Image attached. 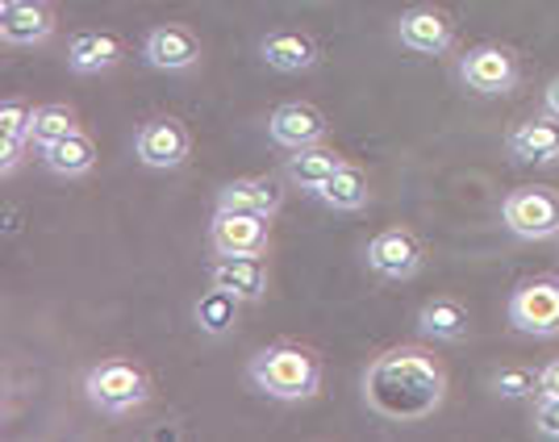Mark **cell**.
Returning a JSON list of instances; mask_svg holds the SVG:
<instances>
[{
  "label": "cell",
  "mask_w": 559,
  "mask_h": 442,
  "mask_svg": "<svg viewBox=\"0 0 559 442\" xmlns=\"http://www.w3.org/2000/svg\"><path fill=\"white\" fill-rule=\"evenodd\" d=\"M142 59H146V68L155 71H188L197 68V59H201V43L185 25H155L142 38Z\"/></svg>",
  "instance_id": "7c38bea8"
},
{
  "label": "cell",
  "mask_w": 559,
  "mask_h": 442,
  "mask_svg": "<svg viewBox=\"0 0 559 442\" xmlns=\"http://www.w3.org/2000/svg\"><path fill=\"white\" fill-rule=\"evenodd\" d=\"M259 55L272 71L293 75V71H309L318 63V43L309 34H297V29H276L259 43Z\"/></svg>",
  "instance_id": "ac0fdd59"
},
{
  "label": "cell",
  "mask_w": 559,
  "mask_h": 442,
  "mask_svg": "<svg viewBox=\"0 0 559 442\" xmlns=\"http://www.w3.org/2000/svg\"><path fill=\"white\" fill-rule=\"evenodd\" d=\"M396 38H401V47H409L414 55H443V50H451V43H455V29L447 22V13L421 4V9L401 13Z\"/></svg>",
  "instance_id": "4fadbf2b"
},
{
  "label": "cell",
  "mask_w": 559,
  "mask_h": 442,
  "mask_svg": "<svg viewBox=\"0 0 559 442\" xmlns=\"http://www.w3.org/2000/svg\"><path fill=\"white\" fill-rule=\"evenodd\" d=\"M418 330L435 343H464L467 338V309L455 297H435L421 304Z\"/></svg>",
  "instance_id": "44dd1931"
},
{
  "label": "cell",
  "mask_w": 559,
  "mask_h": 442,
  "mask_svg": "<svg viewBox=\"0 0 559 442\" xmlns=\"http://www.w3.org/2000/svg\"><path fill=\"white\" fill-rule=\"evenodd\" d=\"M368 267L380 279H414L421 267V242L405 226H389L368 242Z\"/></svg>",
  "instance_id": "9c48e42d"
},
{
  "label": "cell",
  "mask_w": 559,
  "mask_h": 442,
  "mask_svg": "<svg viewBox=\"0 0 559 442\" xmlns=\"http://www.w3.org/2000/svg\"><path fill=\"white\" fill-rule=\"evenodd\" d=\"M121 55H126L121 38L105 34V29H80L68 43V68L80 75H100V71L117 68Z\"/></svg>",
  "instance_id": "e0dca14e"
},
{
  "label": "cell",
  "mask_w": 559,
  "mask_h": 442,
  "mask_svg": "<svg viewBox=\"0 0 559 442\" xmlns=\"http://www.w3.org/2000/svg\"><path fill=\"white\" fill-rule=\"evenodd\" d=\"M506 146H510V155L518 159V164H556L559 159V117L543 114V117L522 121V126H513Z\"/></svg>",
  "instance_id": "5bb4252c"
},
{
  "label": "cell",
  "mask_w": 559,
  "mask_h": 442,
  "mask_svg": "<svg viewBox=\"0 0 559 442\" xmlns=\"http://www.w3.org/2000/svg\"><path fill=\"white\" fill-rule=\"evenodd\" d=\"M492 393L506 396V401H531V396H538V372H531V368H501L492 375Z\"/></svg>",
  "instance_id": "d4e9b609"
},
{
  "label": "cell",
  "mask_w": 559,
  "mask_h": 442,
  "mask_svg": "<svg viewBox=\"0 0 559 442\" xmlns=\"http://www.w3.org/2000/svg\"><path fill=\"white\" fill-rule=\"evenodd\" d=\"M284 205V188L276 176H247V180H230L217 192V210H242V213H263L276 217Z\"/></svg>",
  "instance_id": "2e32d148"
},
{
  "label": "cell",
  "mask_w": 559,
  "mask_h": 442,
  "mask_svg": "<svg viewBox=\"0 0 559 442\" xmlns=\"http://www.w3.org/2000/svg\"><path fill=\"white\" fill-rule=\"evenodd\" d=\"M343 164H347V159H343L338 151H330V146H322V142H313V146L293 151V159H288V167H284V176H288L297 188H305V192H318V188L326 184Z\"/></svg>",
  "instance_id": "d6986e66"
},
{
  "label": "cell",
  "mask_w": 559,
  "mask_h": 442,
  "mask_svg": "<svg viewBox=\"0 0 559 442\" xmlns=\"http://www.w3.org/2000/svg\"><path fill=\"white\" fill-rule=\"evenodd\" d=\"M247 380L255 384L263 396L297 405L322 389V359L301 343H272L251 355L247 363Z\"/></svg>",
  "instance_id": "7a4b0ae2"
},
{
  "label": "cell",
  "mask_w": 559,
  "mask_h": 442,
  "mask_svg": "<svg viewBox=\"0 0 559 442\" xmlns=\"http://www.w3.org/2000/svg\"><path fill=\"white\" fill-rule=\"evenodd\" d=\"M543 105H547V114H556L559 117V75L547 84V93H543Z\"/></svg>",
  "instance_id": "f546056e"
},
{
  "label": "cell",
  "mask_w": 559,
  "mask_h": 442,
  "mask_svg": "<svg viewBox=\"0 0 559 442\" xmlns=\"http://www.w3.org/2000/svg\"><path fill=\"white\" fill-rule=\"evenodd\" d=\"M25 146H34L29 139H9V134H0V171L9 176L13 167L22 164V151Z\"/></svg>",
  "instance_id": "83f0119b"
},
{
  "label": "cell",
  "mask_w": 559,
  "mask_h": 442,
  "mask_svg": "<svg viewBox=\"0 0 559 442\" xmlns=\"http://www.w3.org/2000/svg\"><path fill=\"white\" fill-rule=\"evenodd\" d=\"M460 80H464L472 93L480 96H501L518 84V59L513 50L485 43V47H472L460 59Z\"/></svg>",
  "instance_id": "ba28073f"
},
{
  "label": "cell",
  "mask_w": 559,
  "mask_h": 442,
  "mask_svg": "<svg viewBox=\"0 0 559 442\" xmlns=\"http://www.w3.org/2000/svg\"><path fill=\"white\" fill-rule=\"evenodd\" d=\"M501 222L510 226L513 238H526V242H543V238H556L559 234V196L551 188H513L510 196L501 201Z\"/></svg>",
  "instance_id": "277c9868"
},
{
  "label": "cell",
  "mask_w": 559,
  "mask_h": 442,
  "mask_svg": "<svg viewBox=\"0 0 559 442\" xmlns=\"http://www.w3.org/2000/svg\"><path fill=\"white\" fill-rule=\"evenodd\" d=\"M313 196L334 213H359L364 205H368V176H364L355 164H343L326 184L313 192Z\"/></svg>",
  "instance_id": "7402d4cb"
},
{
  "label": "cell",
  "mask_w": 559,
  "mask_h": 442,
  "mask_svg": "<svg viewBox=\"0 0 559 442\" xmlns=\"http://www.w3.org/2000/svg\"><path fill=\"white\" fill-rule=\"evenodd\" d=\"M538 396H559V359H551V363L538 372Z\"/></svg>",
  "instance_id": "f1b7e54d"
},
{
  "label": "cell",
  "mask_w": 559,
  "mask_h": 442,
  "mask_svg": "<svg viewBox=\"0 0 559 442\" xmlns=\"http://www.w3.org/2000/svg\"><path fill=\"white\" fill-rule=\"evenodd\" d=\"M55 34V9L47 0H4L0 4V38L9 47H38Z\"/></svg>",
  "instance_id": "30bf717a"
},
{
  "label": "cell",
  "mask_w": 559,
  "mask_h": 442,
  "mask_svg": "<svg viewBox=\"0 0 559 442\" xmlns=\"http://www.w3.org/2000/svg\"><path fill=\"white\" fill-rule=\"evenodd\" d=\"M535 430L559 442V396H535Z\"/></svg>",
  "instance_id": "4316f807"
},
{
  "label": "cell",
  "mask_w": 559,
  "mask_h": 442,
  "mask_svg": "<svg viewBox=\"0 0 559 442\" xmlns=\"http://www.w3.org/2000/svg\"><path fill=\"white\" fill-rule=\"evenodd\" d=\"M210 284L234 292L238 301H259L267 292V267L259 255H217L210 267Z\"/></svg>",
  "instance_id": "9a60e30c"
},
{
  "label": "cell",
  "mask_w": 559,
  "mask_h": 442,
  "mask_svg": "<svg viewBox=\"0 0 559 442\" xmlns=\"http://www.w3.org/2000/svg\"><path fill=\"white\" fill-rule=\"evenodd\" d=\"M80 130V121H75V109L68 105H43V109H34V130H29V142L43 151L50 142L68 139Z\"/></svg>",
  "instance_id": "cb8c5ba5"
},
{
  "label": "cell",
  "mask_w": 559,
  "mask_h": 442,
  "mask_svg": "<svg viewBox=\"0 0 559 442\" xmlns=\"http://www.w3.org/2000/svg\"><path fill=\"white\" fill-rule=\"evenodd\" d=\"M267 134L284 151H301V146H313V142L326 139V114L318 105L288 100V105H280L276 114L267 117Z\"/></svg>",
  "instance_id": "8fae6325"
},
{
  "label": "cell",
  "mask_w": 559,
  "mask_h": 442,
  "mask_svg": "<svg viewBox=\"0 0 559 442\" xmlns=\"http://www.w3.org/2000/svg\"><path fill=\"white\" fill-rule=\"evenodd\" d=\"M84 396L105 418H130L151 396V380L130 359H100L84 375Z\"/></svg>",
  "instance_id": "3957f363"
},
{
  "label": "cell",
  "mask_w": 559,
  "mask_h": 442,
  "mask_svg": "<svg viewBox=\"0 0 559 442\" xmlns=\"http://www.w3.org/2000/svg\"><path fill=\"white\" fill-rule=\"evenodd\" d=\"M267 222L263 213L217 210L210 222L213 255H263L267 251Z\"/></svg>",
  "instance_id": "8992f818"
},
{
  "label": "cell",
  "mask_w": 559,
  "mask_h": 442,
  "mask_svg": "<svg viewBox=\"0 0 559 442\" xmlns=\"http://www.w3.org/2000/svg\"><path fill=\"white\" fill-rule=\"evenodd\" d=\"M43 164H47V171L63 176V180H80L96 167V146L84 130H75L68 139L43 146Z\"/></svg>",
  "instance_id": "ffe728a7"
},
{
  "label": "cell",
  "mask_w": 559,
  "mask_h": 442,
  "mask_svg": "<svg viewBox=\"0 0 559 442\" xmlns=\"http://www.w3.org/2000/svg\"><path fill=\"white\" fill-rule=\"evenodd\" d=\"M29 130H34V109H29L25 100H4V105H0V134H9V139H29Z\"/></svg>",
  "instance_id": "484cf974"
},
{
  "label": "cell",
  "mask_w": 559,
  "mask_h": 442,
  "mask_svg": "<svg viewBox=\"0 0 559 442\" xmlns=\"http://www.w3.org/2000/svg\"><path fill=\"white\" fill-rule=\"evenodd\" d=\"M188 130L185 121H176V117H151V121H142L139 134H134V155H139L142 167H151V171H171V167H180L188 159Z\"/></svg>",
  "instance_id": "52a82bcc"
},
{
  "label": "cell",
  "mask_w": 559,
  "mask_h": 442,
  "mask_svg": "<svg viewBox=\"0 0 559 442\" xmlns=\"http://www.w3.org/2000/svg\"><path fill=\"white\" fill-rule=\"evenodd\" d=\"M238 297L226 292V288H217L213 284L210 292L201 297V301L192 304V318H197V330L201 334H210V338H222V334H230L234 322H238Z\"/></svg>",
  "instance_id": "603a6c76"
},
{
  "label": "cell",
  "mask_w": 559,
  "mask_h": 442,
  "mask_svg": "<svg viewBox=\"0 0 559 442\" xmlns=\"http://www.w3.org/2000/svg\"><path fill=\"white\" fill-rule=\"evenodd\" d=\"M510 322L522 334L556 338L559 334V279H526L510 297Z\"/></svg>",
  "instance_id": "5b68a950"
},
{
  "label": "cell",
  "mask_w": 559,
  "mask_h": 442,
  "mask_svg": "<svg viewBox=\"0 0 559 442\" xmlns=\"http://www.w3.org/2000/svg\"><path fill=\"white\" fill-rule=\"evenodd\" d=\"M447 396L443 363L421 347H393L376 355L364 372V405L380 421H426Z\"/></svg>",
  "instance_id": "6da1fadb"
}]
</instances>
